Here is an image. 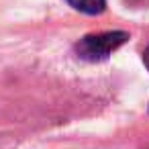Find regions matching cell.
Instances as JSON below:
<instances>
[{"label":"cell","mask_w":149,"mask_h":149,"mask_svg":"<svg viewBox=\"0 0 149 149\" xmlns=\"http://www.w3.org/2000/svg\"><path fill=\"white\" fill-rule=\"evenodd\" d=\"M145 65L149 68V47H147V51H145Z\"/></svg>","instance_id":"cell-3"},{"label":"cell","mask_w":149,"mask_h":149,"mask_svg":"<svg viewBox=\"0 0 149 149\" xmlns=\"http://www.w3.org/2000/svg\"><path fill=\"white\" fill-rule=\"evenodd\" d=\"M129 39L127 33L114 31V33H98V35H88L78 43V55L88 61H98L108 57L114 49H118L125 41Z\"/></svg>","instance_id":"cell-1"},{"label":"cell","mask_w":149,"mask_h":149,"mask_svg":"<svg viewBox=\"0 0 149 149\" xmlns=\"http://www.w3.org/2000/svg\"><path fill=\"white\" fill-rule=\"evenodd\" d=\"M68 2L76 10L86 13V15H100L106 6V0H68Z\"/></svg>","instance_id":"cell-2"}]
</instances>
